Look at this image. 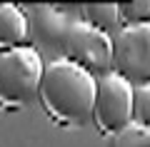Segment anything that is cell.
Masks as SVG:
<instances>
[{
  "mask_svg": "<svg viewBox=\"0 0 150 147\" xmlns=\"http://www.w3.org/2000/svg\"><path fill=\"white\" fill-rule=\"evenodd\" d=\"M98 80L80 70L78 65L58 58L45 65L38 100L45 115L60 127H75L93 117Z\"/></svg>",
  "mask_w": 150,
  "mask_h": 147,
  "instance_id": "1",
  "label": "cell"
},
{
  "mask_svg": "<svg viewBox=\"0 0 150 147\" xmlns=\"http://www.w3.org/2000/svg\"><path fill=\"white\" fill-rule=\"evenodd\" d=\"M45 65L35 47L0 50V107L18 110L38 97Z\"/></svg>",
  "mask_w": 150,
  "mask_h": 147,
  "instance_id": "2",
  "label": "cell"
},
{
  "mask_svg": "<svg viewBox=\"0 0 150 147\" xmlns=\"http://www.w3.org/2000/svg\"><path fill=\"white\" fill-rule=\"evenodd\" d=\"M63 58L93 75L95 80L112 72V37L95 27L75 20L63 40Z\"/></svg>",
  "mask_w": 150,
  "mask_h": 147,
  "instance_id": "3",
  "label": "cell"
},
{
  "mask_svg": "<svg viewBox=\"0 0 150 147\" xmlns=\"http://www.w3.org/2000/svg\"><path fill=\"white\" fill-rule=\"evenodd\" d=\"M93 122L98 132L108 137H115L118 132L133 125V85L125 77L110 72L98 80Z\"/></svg>",
  "mask_w": 150,
  "mask_h": 147,
  "instance_id": "4",
  "label": "cell"
},
{
  "mask_svg": "<svg viewBox=\"0 0 150 147\" xmlns=\"http://www.w3.org/2000/svg\"><path fill=\"white\" fill-rule=\"evenodd\" d=\"M112 72L133 87L150 85V23L125 25L112 35Z\"/></svg>",
  "mask_w": 150,
  "mask_h": 147,
  "instance_id": "5",
  "label": "cell"
},
{
  "mask_svg": "<svg viewBox=\"0 0 150 147\" xmlns=\"http://www.w3.org/2000/svg\"><path fill=\"white\" fill-rule=\"evenodd\" d=\"M25 15L30 23V40L35 42V50H63V40L68 27L75 20L68 18V10H60V5H43V3H33L25 5Z\"/></svg>",
  "mask_w": 150,
  "mask_h": 147,
  "instance_id": "6",
  "label": "cell"
},
{
  "mask_svg": "<svg viewBox=\"0 0 150 147\" xmlns=\"http://www.w3.org/2000/svg\"><path fill=\"white\" fill-rule=\"evenodd\" d=\"M30 40V23L20 5L0 3V50L25 47Z\"/></svg>",
  "mask_w": 150,
  "mask_h": 147,
  "instance_id": "7",
  "label": "cell"
},
{
  "mask_svg": "<svg viewBox=\"0 0 150 147\" xmlns=\"http://www.w3.org/2000/svg\"><path fill=\"white\" fill-rule=\"evenodd\" d=\"M80 18L85 25L100 32H110L120 25V5L118 3H85L80 5Z\"/></svg>",
  "mask_w": 150,
  "mask_h": 147,
  "instance_id": "8",
  "label": "cell"
},
{
  "mask_svg": "<svg viewBox=\"0 0 150 147\" xmlns=\"http://www.w3.org/2000/svg\"><path fill=\"white\" fill-rule=\"evenodd\" d=\"M133 125L150 130V85L133 87Z\"/></svg>",
  "mask_w": 150,
  "mask_h": 147,
  "instance_id": "9",
  "label": "cell"
},
{
  "mask_svg": "<svg viewBox=\"0 0 150 147\" xmlns=\"http://www.w3.org/2000/svg\"><path fill=\"white\" fill-rule=\"evenodd\" d=\"M120 20L125 25H145L150 23V0H133V3H118Z\"/></svg>",
  "mask_w": 150,
  "mask_h": 147,
  "instance_id": "10",
  "label": "cell"
},
{
  "mask_svg": "<svg viewBox=\"0 0 150 147\" xmlns=\"http://www.w3.org/2000/svg\"><path fill=\"white\" fill-rule=\"evenodd\" d=\"M110 147H150V130L130 125L115 137H110Z\"/></svg>",
  "mask_w": 150,
  "mask_h": 147,
  "instance_id": "11",
  "label": "cell"
}]
</instances>
